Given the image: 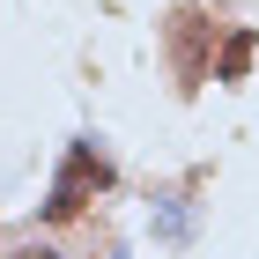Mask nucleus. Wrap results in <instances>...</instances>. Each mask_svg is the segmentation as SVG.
<instances>
[{
	"label": "nucleus",
	"instance_id": "obj_1",
	"mask_svg": "<svg viewBox=\"0 0 259 259\" xmlns=\"http://www.w3.org/2000/svg\"><path fill=\"white\" fill-rule=\"evenodd\" d=\"M97 193H111V156H104L97 141H67L60 178H52V193H45V215H52V222H74Z\"/></svg>",
	"mask_w": 259,
	"mask_h": 259
},
{
	"label": "nucleus",
	"instance_id": "obj_2",
	"mask_svg": "<svg viewBox=\"0 0 259 259\" xmlns=\"http://www.w3.org/2000/svg\"><path fill=\"white\" fill-rule=\"evenodd\" d=\"M244 67H252V30H237V37L222 45V81H237Z\"/></svg>",
	"mask_w": 259,
	"mask_h": 259
},
{
	"label": "nucleus",
	"instance_id": "obj_3",
	"mask_svg": "<svg viewBox=\"0 0 259 259\" xmlns=\"http://www.w3.org/2000/svg\"><path fill=\"white\" fill-rule=\"evenodd\" d=\"M15 259H60V252H45V244H30V252H15Z\"/></svg>",
	"mask_w": 259,
	"mask_h": 259
}]
</instances>
